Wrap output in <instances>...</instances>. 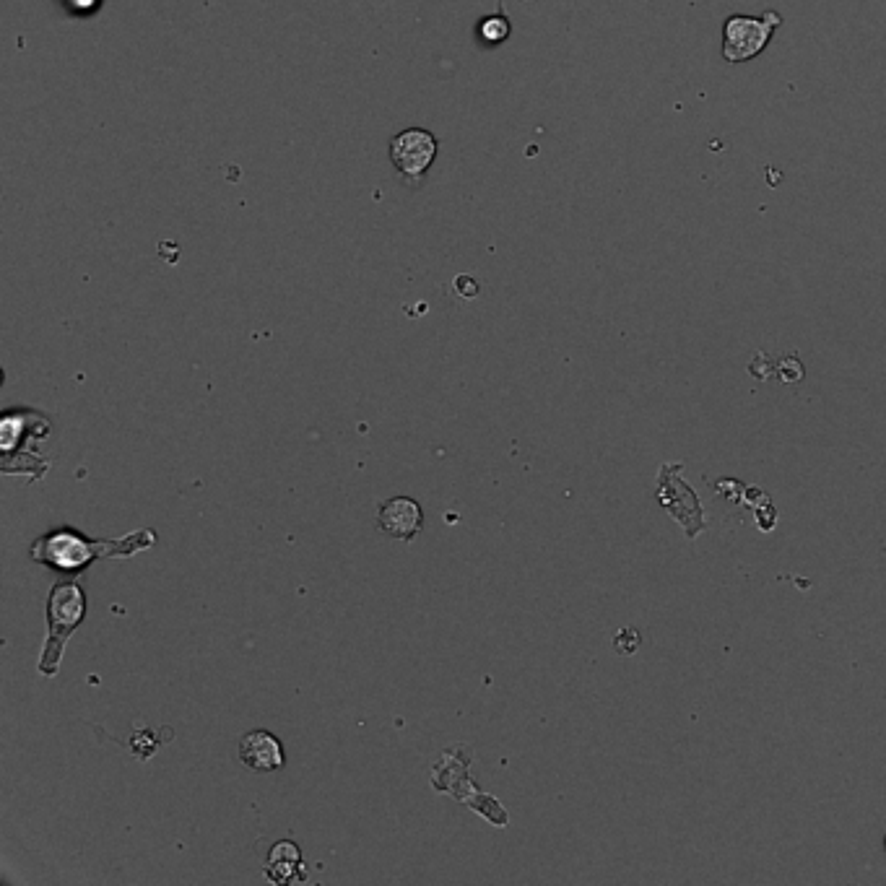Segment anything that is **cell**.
I'll use <instances>...</instances> for the list:
<instances>
[{
    "mask_svg": "<svg viewBox=\"0 0 886 886\" xmlns=\"http://www.w3.org/2000/svg\"><path fill=\"white\" fill-rule=\"evenodd\" d=\"M156 544V533L151 528L128 533L125 538H99L91 541L76 528H55L32 544V559L45 564L55 572L76 577L81 570H89L97 559H128Z\"/></svg>",
    "mask_w": 886,
    "mask_h": 886,
    "instance_id": "6da1fadb",
    "label": "cell"
},
{
    "mask_svg": "<svg viewBox=\"0 0 886 886\" xmlns=\"http://www.w3.org/2000/svg\"><path fill=\"white\" fill-rule=\"evenodd\" d=\"M86 616V593L84 588L76 583V577L68 575L65 580H58L50 590V601H47V624H50V634H47V645L42 650V658H39V673L52 679L60 668V660H63L65 645L73 637L81 624H84Z\"/></svg>",
    "mask_w": 886,
    "mask_h": 886,
    "instance_id": "3957f363",
    "label": "cell"
},
{
    "mask_svg": "<svg viewBox=\"0 0 886 886\" xmlns=\"http://www.w3.org/2000/svg\"><path fill=\"white\" fill-rule=\"evenodd\" d=\"M455 286H460V289H463V297H473V294L479 292V286L473 284V279H468V276H463V279L455 281Z\"/></svg>",
    "mask_w": 886,
    "mask_h": 886,
    "instance_id": "9c48e42d",
    "label": "cell"
},
{
    "mask_svg": "<svg viewBox=\"0 0 886 886\" xmlns=\"http://www.w3.org/2000/svg\"><path fill=\"white\" fill-rule=\"evenodd\" d=\"M884 845H886V842H884Z\"/></svg>",
    "mask_w": 886,
    "mask_h": 886,
    "instance_id": "30bf717a",
    "label": "cell"
},
{
    "mask_svg": "<svg viewBox=\"0 0 886 886\" xmlns=\"http://www.w3.org/2000/svg\"><path fill=\"white\" fill-rule=\"evenodd\" d=\"M377 525L382 531L401 541H411L424 528V512L411 497H393L380 507Z\"/></svg>",
    "mask_w": 886,
    "mask_h": 886,
    "instance_id": "8992f818",
    "label": "cell"
},
{
    "mask_svg": "<svg viewBox=\"0 0 886 886\" xmlns=\"http://www.w3.org/2000/svg\"><path fill=\"white\" fill-rule=\"evenodd\" d=\"M240 759L255 772H276L286 764L284 746L268 731L245 733L240 741Z\"/></svg>",
    "mask_w": 886,
    "mask_h": 886,
    "instance_id": "52a82bcc",
    "label": "cell"
},
{
    "mask_svg": "<svg viewBox=\"0 0 886 886\" xmlns=\"http://www.w3.org/2000/svg\"><path fill=\"white\" fill-rule=\"evenodd\" d=\"M783 24V16L767 11L764 16H728L723 26V58L728 63H746L770 45L772 34Z\"/></svg>",
    "mask_w": 886,
    "mask_h": 886,
    "instance_id": "277c9868",
    "label": "cell"
},
{
    "mask_svg": "<svg viewBox=\"0 0 886 886\" xmlns=\"http://www.w3.org/2000/svg\"><path fill=\"white\" fill-rule=\"evenodd\" d=\"M50 419L34 408H11L0 421V471L3 473H29L34 481L42 479L50 468L42 460L37 445L50 437Z\"/></svg>",
    "mask_w": 886,
    "mask_h": 886,
    "instance_id": "7a4b0ae2",
    "label": "cell"
},
{
    "mask_svg": "<svg viewBox=\"0 0 886 886\" xmlns=\"http://www.w3.org/2000/svg\"><path fill=\"white\" fill-rule=\"evenodd\" d=\"M484 34L492 39V42H497V39H502L507 34V21L505 19H489L484 26Z\"/></svg>",
    "mask_w": 886,
    "mask_h": 886,
    "instance_id": "ba28073f",
    "label": "cell"
},
{
    "mask_svg": "<svg viewBox=\"0 0 886 886\" xmlns=\"http://www.w3.org/2000/svg\"><path fill=\"white\" fill-rule=\"evenodd\" d=\"M434 154H437V141L429 136L427 130L416 128L401 133L393 141V149H390L395 167L401 169L403 175H421L432 164Z\"/></svg>",
    "mask_w": 886,
    "mask_h": 886,
    "instance_id": "5b68a950",
    "label": "cell"
}]
</instances>
